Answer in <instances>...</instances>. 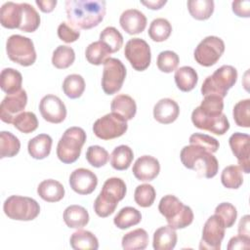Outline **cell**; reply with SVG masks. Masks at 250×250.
I'll use <instances>...</instances> for the list:
<instances>
[{"mask_svg":"<svg viewBox=\"0 0 250 250\" xmlns=\"http://www.w3.org/2000/svg\"><path fill=\"white\" fill-rule=\"evenodd\" d=\"M104 0H67L65 12L69 23L77 29H90L100 24L105 16Z\"/></svg>","mask_w":250,"mask_h":250,"instance_id":"6da1fadb","label":"cell"},{"mask_svg":"<svg viewBox=\"0 0 250 250\" xmlns=\"http://www.w3.org/2000/svg\"><path fill=\"white\" fill-rule=\"evenodd\" d=\"M180 158L183 165L197 173L199 177L211 179L219 170V163L212 152L195 145L186 146L182 148Z\"/></svg>","mask_w":250,"mask_h":250,"instance_id":"7a4b0ae2","label":"cell"},{"mask_svg":"<svg viewBox=\"0 0 250 250\" xmlns=\"http://www.w3.org/2000/svg\"><path fill=\"white\" fill-rule=\"evenodd\" d=\"M158 210L166 219L168 225L175 229H185L193 221V212L178 197L172 194L164 195L158 204Z\"/></svg>","mask_w":250,"mask_h":250,"instance_id":"3957f363","label":"cell"},{"mask_svg":"<svg viewBox=\"0 0 250 250\" xmlns=\"http://www.w3.org/2000/svg\"><path fill=\"white\" fill-rule=\"evenodd\" d=\"M86 138V133L82 128L76 126L67 128L57 146L58 158L64 164L75 162L80 156Z\"/></svg>","mask_w":250,"mask_h":250,"instance_id":"277c9868","label":"cell"},{"mask_svg":"<svg viewBox=\"0 0 250 250\" xmlns=\"http://www.w3.org/2000/svg\"><path fill=\"white\" fill-rule=\"evenodd\" d=\"M237 80V70L232 65L224 64L207 76L201 86L203 96L216 95L225 98Z\"/></svg>","mask_w":250,"mask_h":250,"instance_id":"5b68a950","label":"cell"},{"mask_svg":"<svg viewBox=\"0 0 250 250\" xmlns=\"http://www.w3.org/2000/svg\"><path fill=\"white\" fill-rule=\"evenodd\" d=\"M5 215L17 221H32L40 213L39 203L27 196L11 195L3 205Z\"/></svg>","mask_w":250,"mask_h":250,"instance_id":"8992f818","label":"cell"},{"mask_svg":"<svg viewBox=\"0 0 250 250\" xmlns=\"http://www.w3.org/2000/svg\"><path fill=\"white\" fill-rule=\"evenodd\" d=\"M6 52L12 62L22 66L32 65L36 61L33 41L20 34H13L7 39Z\"/></svg>","mask_w":250,"mask_h":250,"instance_id":"52a82bcc","label":"cell"},{"mask_svg":"<svg viewBox=\"0 0 250 250\" xmlns=\"http://www.w3.org/2000/svg\"><path fill=\"white\" fill-rule=\"evenodd\" d=\"M127 129V120L114 112L100 117L93 125L94 134L99 139L104 141L121 137L126 133Z\"/></svg>","mask_w":250,"mask_h":250,"instance_id":"ba28073f","label":"cell"},{"mask_svg":"<svg viewBox=\"0 0 250 250\" xmlns=\"http://www.w3.org/2000/svg\"><path fill=\"white\" fill-rule=\"evenodd\" d=\"M126 67L123 62L116 58H108L104 62L102 76V88L106 95L116 94L121 88L126 78Z\"/></svg>","mask_w":250,"mask_h":250,"instance_id":"9c48e42d","label":"cell"},{"mask_svg":"<svg viewBox=\"0 0 250 250\" xmlns=\"http://www.w3.org/2000/svg\"><path fill=\"white\" fill-rule=\"evenodd\" d=\"M225 52V43L218 36H207L196 46L193 56L195 62L202 66L214 65Z\"/></svg>","mask_w":250,"mask_h":250,"instance_id":"30bf717a","label":"cell"},{"mask_svg":"<svg viewBox=\"0 0 250 250\" xmlns=\"http://www.w3.org/2000/svg\"><path fill=\"white\" fill-rule=\"evenodd\" d=\"M124 55L132 67L138 71L146 70L151 62L150 47L146 41L141 38H132L127 41Z\"/></svg>","mask_w":250,"mask_h":250,"instance_id":"8fae6325","label":"cell"},{"mask_svg":"<svg viewBox=\"0 0 250 250\" xmlns=\"http://www.w3.org/2000/svg\"><path fill=\"white\" fill-rule=\"evenodd\" d=\"M225 229L222 220L216 214L209 217L203 226L199 249L220 250L225 237Z\"/></svg>","mask_w":250,"mask_h":250,"instance_id":"7c38bea8","label":"cell"},{"mask_svg":"<svg viewBox=\"0 0 250 250\" xmlns=\"http://www.w3.org/2000/svg\"><path fill=\"white\" fill-rule=\"evenodd\" d=\"M191 121L196 128L211 132L215 135H224L229 129V122L226 114L207 115L204 114L198 106L191 112Z\"/></svg>","mask_w":250,"mask_h":250,"instance_id":"4fadbf2b","label":"cell"},{"mask_svg":"<svg viewBox=\"0 0 250 250\" xmlns=\"http://www.w3.org/2000/svg\"><path fill=\"white\" fill-rule=\"evenodd\" d=\"M27 104V94L25 90L7 95L0 104V118L7 124H13L15 117L23 111Z\"/></svg>","mask_w":250,"mask_h":250,"instance_id":"5bb4252c","label":"cell"},{"mask_svg":"<svg viewBox=\"0 0 250 250\" xmlns=\"http://www.w3.org/2000/svg\"><path fill=\"white\" fill-rule=\"evenodd\" d=\"M39 110L42 117L50 123H62L66 117V107L63 102L53 94L44 96L39 103Z\"/></svg>","mask_w":250,"mask_h":250,"instance_id":"9a60e30c","label":"cell"},{"mask_svg":"<svg viewBox=\"0 0 250 250\" xmlns=\"http://www.w3.org/2000/svg\"><path fill=\"white\" fill-rule=\"evenodd\" d=\"M229 144L233 155L236 157L238 166L242 172L250 173V137L248 134L236 132L233 133L229 139Z\"/></svg>","mask_w":250,"mask_h":250,"instance_id":"2e32d148","label":"cell"},{"mask_svg":"<svg viewBox=\"0 0 250 250\" xmlns=\"http://www.w3.org/2000/svg\"><path fill=\"white\" fill-rule=\"evenodd\" d=\"M69 185L76 193L87 195L96 189L98 186V178L91 170L78 168L70 174Z\"/></svg>","mask_w":250,"mask_h":250,"instance_id":"e0dca14e","label":"cell"},{"mask_svg":"<svg viewBox=\"0 0 250 250\" xmlns=\"http://www.w3.org/2000/svg\"><path fill=\"white\" fill-rule=\"evenodd\" d=\"M133 175L141 182H149L154 180L160 172L159 161L151 155H143L139 157L132 168Z\"/></svg>","mask_w":250,"mask_h":250,"instance_id":"ac0fdd59","label":"cell"},{"mask_svg":"<svg viewBox=\"0 0 250 250\" xmlns=\"http://www.w3.org/2000/svg\"><path fill=\"white\" fill-rule=\"evenodd\" d=\"M146 17L137 9L125 10L119 19V23L128 34L134 35L143 32L146 26Z\"/></svg>","mask_w":250,"mask_h":250,"instance_id":"d6986e66","label":"cell"},{"mask_svg":"<svg viewBox=\"0 0 250 250\" xmlns=\"http://www.w3.org/2000/svg\"><path fill=\"white\" fill-rule=\"evenodd\" d=\"M180 114L179 104L170 98L159 100L153 106V117L161 124L173 123Z\"/></svg>","mask_w":250,"mask_h":250,"instance_id":"ffe728a7","label":"cell"},{"mask_svg":"<svg viewBox=\"0 0 250 250\" xmlns=\"http://www.w3.org/2000/svg\"><path fill=\"white\" fill-rule=\"evenodd\" d=\"M22 20V10L21 3L6 2L0 9V22L5 28H20Z\"/></svg>","mask_w":250,"mask_h":250,"instance_id":"44dd1931","label":"cell"},{"mask_svg":"<svg viewBox=\"0 0 250 250\" xmlns=\"http://www.w3.org/2000/svg\"><path fill=\"white\" fill-rule=\"evenodd\" d=\"M177 240L176 229L168 225L160 227L154 231L152 246L154 250H172L175 248Z\"/></svg>","mask_w":250,"mask_h":250,"instance_id":"7402d4cb","label":"cell"},{"mask_svg":"<svg viewBox=\"0 0 250 250\" xmlns=\"http://www.w3.org/2000/svg\"><path fill=\"white\" fill-rule=\"evenodd\" d=\"M111 112L117 113L127 121L135 117L137 112V104L135 100L125 94L117 95L113 98L110 104Z\"/></svg>","mask_w":250,"mask_h":250,"instance_id":"603a6c76","label":"cell"},{"mask_svg":"<svg viewBox=\"0 0 250 250\" xmlns=\"http://www.w3.org/2000/svg\"><path fill=\"white\" fill-rule=\"evenodd\" d=\"M53 140L48 134H39L29 140L27 150L29 155L34 159H44L49 156L52 148Z\"/></svg>","mask_w":250,"mask_h":250,"instance_id":"cb8c5ba5","label":"cell"},{"mask_svg":"<svg viewBox=\"0 0 250 250\" xmlns=\"http://www.w3.org/2000/svg\"><path fill=\"white\" fill-rule=\"evenodd\" d=\"M38 195L47 202H58L64 196L63 186L53 179L42 181L37 187Z\"/></svg>","mask_w":250,"mask_h":250,"instance_id":"d4e9b609","label":"cell"},{"mask_svg":"<svg viewBox=\"0 0 250 250\" xmlns=\"http://www.w3.org/2000/svg\"><path fill=\"white\" fill-rule=\"evenodd\" d=\"M65 225L70 229H82L89 223L88 211L80 205L67 206L62 215Z\"/></svg>","mask_w":250,"mask_h":250,"instance_id":"484cf974","label":"cell"},{"mask_svg":"<svg viewBox=\"0 0 250 250\" xmlns=\"http://www.w3.org/2000/svg\"><path fill=\"white\" fill-rule=\"evenodd\" d=\"M22 75L12 67L4 68L0 74V87L8 95L15 94L21 90Z\"/></svg>","mask_w":250,"mask_h":250,"instance_id":"4316f807","label":"cell"},{"mask_svg":"<svg viewBox=\"0 0 250 250\" xmlns=\"http://www.w3.org/2000/svg\"><path fill=\"white\" fill-rule=\"evenodd\" d=\"M118 202L119 200L117 197L110 192L102 189L94 202V211L101 218L108 217L115 211Z\"/></svg>","mask_w":250,"mask_h":250,"instance_id":"83f0119b","label":"cell"},{"mask_svg":"<svg viewBox=\"0 0 250 250\" xmlns=\"http://www.w3.org/2000/svg\"><path fill=\"white\" fill-rule=\"evenodd\" d=\"M121 244L124 250H144L148 244V234L144 229H133L124 234Z\"/></svg>","mask_w":250,"mask_h":250,"instance_id":"f1b7e54d","label":"cell"},{"mask_svg":"<svg viewBox=\"0 0 250 250\" xmlns=\"http://www.w3.org/2000/svg\"><path fill=\"white\" fill-rule=\"evenodd\" d=\"M69 243L74 250H97L99 248L97 236L91 231L84 229L74 231L69 238Z\"/></svg>","mask_w":250,"mask_h":250,"instance_id":"f546056e","label":"cell"},{"mask_svg":"<svg viewBox=\"0 0 250 250\" xmlns=\"http://www.w3.org/2000/svg\"><path fill=\"white\" fill-rule=\"evenodd\" d=\"M174 78L177 87L183 92H189L194 89L198 81L196 70L188 65L178 68L175 72Z\"/></svg>","mask_w":250,"mask_h":250,"instance_id":"4dcf8cb0","label":"cell"},{"mask_svg":"<svg viewBox=\"0 0 250 250\" xmlns=\"http://www.w3.org/2000/svg\"><path fill=\"white\" fill-rule=\"evenodd\" d=\"M134 158V152L128 146L121 145L116 146L110 154V164L118 171L127 170Z\"/></svg>","mask_w":250,"mask_h":250,"instance_id":"1f68e13d","label":"cell"},{"mask_svg":"<svg viewBox=\"0 0 250 250\" xmlns=\"http://www.w3.org/2000/svg\"><path fill=\"white\" fill-rule=\"evenodd\" d=\"M142 220L141 212L131 206H127L122 208L113 218L114 225L120 229H125L130 227L138 225Z\"/></svg>","mask_w":250,"mask_h":250,"instance_id":"d6a6232c","label":"cell"},{"mask_svg":"<svg viewBox=\"0 0 250 250\" xmlns=\"http://www.w3.org/2000/svg\"><path fill=\"white\" fill-rule=\"evenodd\" d=\"M111 54L110 50L102 41H95L89 44L85 50V57L88 62L94 65L104 64L108 56Z\"/></svg>","mask_w":250,"mask_h":250,"instance_id":"836d02e7","label":"cell"},{"mask_svg":"<svg viewBox=\"0 0 250 250\" xmlns=\"http://www.w3.org/2000/svg\"><path fill=\"white\" fill-rule=\"evenodd\" d=\"M187 5L190 16L197 21L208 20L215 7L213 0H188Z\"/></svg>","mask_w":250,"mask_h":250,"instance_id":"e575fe53","label":"cell"},{"mask_svg":"<svg viewBox=\"0 0 250 250\" xmlns=\"http://www.w3.org/2000/svg\"><path fill=\"white\" fill-rule=\"evenodd\" d=\"M22 10V20L20 26V30L23 32H34L40 25V16L28 3H21Z\"/></svg>","mask_w":250,"mask_h":250,"instance_id":"d590c367","label":"cell"},{"mask_svg":"<svg viewBox=\"0 0 250 250\" xmlns=\"http://www.w3.org/2000/svg\"><path fill=\"white\" fill-rule=\"evenodd\" d=\"M62 91L69 99H78L85 91V80L79 74H69L62 82Z\"/></svg>","mask_w":250,"mask_h":250,"instance_id":"8d00e7d4","label":"cell"},{"mask_svg":"<svg viewBox=\"0 0 250 250\" xmlns=\"http://www.w3.org/2000/svg\"><path fill=\"white\" fill-rule=\"evenodd\" d=\"M21 149L20 140L11 132L2 131L0 133V158L13 157Z\"/></svg>","mask_w":250,"mask_h":250,"instance_id":"74e56055","label":"cell"},{"mask_svg":"<svg viewBox=\"0 0 250 250\" xmlns=\"http://www.w3.org/2000/svg\"><path fill=\"white\" fill-rule=\"evenodd\" d=\"M172 32V25L168 20L157 18L153 20L148 27V36L155 42H163L169 38Z\"/></svg>","mask_w":250,"mask_h":250,"instance_id":"f35d334b","label":"cell"},{"mask_svg":"<svg viewBox=\"0 0 250 250\" xmlns=\"http://www.w3.org/2000/svg\"><path fill=\"white\" fill-rule=\"evenodd\" d=\"M75 61L74 50L65 45L58 46L53 52L52 63L59 69H64L69 67Z\"/></svg>","mask_w":250,"mask_h":250,"instance_id":"ab89813d","label":"cell"},{"mask_svg":"<svg viewBox=\"0 0 250 250\" xmlns=\"http://www.w3.org/2000/svg\"><path fill=\"white\" fill-rule=\"evenodd\" d=\"M223 186L229 189H236L243 184L242 170L237 165H229L224 168L221 174Z\"/></svg>","mask_w":250,"mask_h":250,"instance_id":"60d3db41","label":"cell"},{"mask_svg":"<svg viewBox=\"0 0 250 250\" xmlns=\"http://www.w3.org/2000/svg\"><path fill=\"white\" fill-rule=\"evenodd\" d=\"M13 125L20 132L23 134H29L37 129L38 119L35 113L31 111H22L15 117Z\"/></svg>","mask_w":250,"mask_h":250,"instance_id":"b9f144b4","label":"cell"},{"mask_svg":"<svg viewBox=\"0 0 250 250\" xmlns=\"http://www.w3.org/2000/svg\"><path fill=\"white\" fill-rule=\"evenodd\" d=\"M100 41L105 44L111 53H115L123 45V36L114 26H107L100 33Z\"/></svg>","mask_w":250,"mask_h":250,"instance_id":"7bdbcfd3","label":"cell"},{"mask_svg":"<svg viewBox=\"0 0 250 250\" xmlns=\"http://www.w3.org/2000/svg\"><path fill=\"white\" fill-rule=\"evenodd\" d=\"M156 192L154 188L149 184H143L136 188L134 192L135 202L144 208L150 207L155 200Z\"/></svg>","mask_w":250,"mask_h":250,"instance_id":"ee69618b","label":"cell"},{"mask_svg":"<svg viewBox=\"0 0 250 250\" xmlns=\"http://www.w3.org/2000/svg\"><path fill=\"white\" fill-rule=\"evenodd\" d=\"M234 122L239 127H250V100L245 99L237 102L232 110Z\"/></svg>","mask_w":250,"mask_h":250,"instance_id":"f6af8a7d","label":"cell"},{"mask_svg":"<svg viewBox=\"0 0 250 250\" xmlns=\"http://www.w3.org/2000/svg\"><path fill=\"white\" fill-rule=\"evenodd\" d=\"M179 62H180L179 56L175 52L170 50L162 51L157 56V61H156L157 67L160 71L165 73H170L176 70V68L179 65Z\"/></svg>","mask_w":250,"mask_h":250,"instance_id":"bcb514c9","label":"cell"},{"mask_svg":"<svg viewBox=\"0 0 250 250\" xmlns=\"http://www.w3.org/2000/svg\"><path fill=\"white\" fill-rule=\"evenodd\" d=\"M86 159L93 167L100 168L107 163L109 154L107 150L103 146H90L86 150Z\"/></svg>","mask_w":250,"mask_h":250,"instance_id":"7dc6e473","label":"cell"},{"mask_svg":"<svg viewBox=\"0 0 250 250\" xmlns=\"http://www.w3.org/2000/svg\"><path fill=\"white\" fill-rule=\"evenodd\" d=\"M198 107L204 114L220 115L223 113L224 101L223 98L216 95L204 96V99Z\"/></svg>","mask_w":250,"mask_h":250,"instance_id":"c3c4849f","label":"cell"},{"mask_svg":"<svg viewBox=\"0 0 250 250\" xmlns=\"http://www.w3.org/2000/svg\"><path fill=\"white\" fill-rule=\"evenodd\" d=\"M215 214L222 220L225 228H231L237 218L236 208L229 202H222L217 205Z\"/></svg>","mask_w":250,"mask_h":250,"instance_id":"681fc988","label":"cell"},{"mask_svg":"<svg viewBox=\"0 0 250 250\" xmlns=\"http://www.w3.org/2000/svg\"><path fill=\"white\" fill-rule=\"evenodd\" d=\"M189 144L198 146L212 153L216 152L220 146L219 142L215 138L206 134H201V133L192 134L189 137Z\"/></svg>","mask_w":250,"mask_h":250,"instance_id":"f907efd6","label":"cell"},{"mask_svg":"<svg viewBox=\"0 0 250 250\" xmlns=\"http://www.w3.org/2000/svg\"><path fill=\"white\" fill-rule=\"evenodd\" d=\"M58 36L62 41L65 43H72L79 38L80 31L79 29L73 27L71 24L62 21L58 26Z\"/></svg>","mask_w":250,"mask_h":250,"instance_id":"816d5d0a","label":"cell"},{"mask_svg":"<svg viewBox=\"0 0 250 250\" xmlns=\"http://www.w3.org/2000/svg\"><path fill=\"white\" fill-rule=\"evenodd\" d=\"M232 12L240 18L250 17V1L248 0H236L231 4Z\"/></svg>","mask_w":250,"mask_h":250,"instance_id":"f5cc1de1","label":"cell"},{"mask_svg":"<svg viewBox=\"0 0 250 250\" xmlns=\"http://www.w3.org/2000/svg\"><path fill=\"white\" fill-rule=\"evenodd\" d=\"M228 250H236V249H249L250 248V237L243 235L232 236L228 243Z\"/></svg>","mask_w":250,"mask_h":250,"instance_id":"db71d44e","label":"cell"},{"mask_svg":"<svg viewBox=\"0 0 250 250\" xmlns=\"http://www.w3.org/2000/svg\"><path fill=\"white\" fill-rule=\"evenodd\" d=\"M249 215H245L241 218L238 224V234L243 235L246 237H250V230H249Z\"/></svg>","mask_w":250,"mask_h":250,"instance_id":"11a10c76","label":"cell"},{"mask_svg":"<svg viewBox=\"0 0 250 250\" xmlns=\"http://www.w3.org/2000/svg\"><path fill=\"white\" fill-rule=\"evenodd\" d=\"M35 3L43 13H50L55 9L57 0H36Z\"/></svg>","mask_w":250,"mask_h":250,"instance_id":"9f6ffc18","label":"cell"},{"mask_svg":"<svg viewBox=\"0 0 250 250\" xmlns=\"http://www.w3.org/2000/svg\"><path fill=\"white\" fill-rule=\"evenodd\" d=\"M141 3L151 10H159L167 3V1L166 0H156V1L148 0V1H141Z\"/></svg>","mask_w":250,"mask_h":250,"instance_id":"6f0895ef","label":"cell"}]
</instances>
